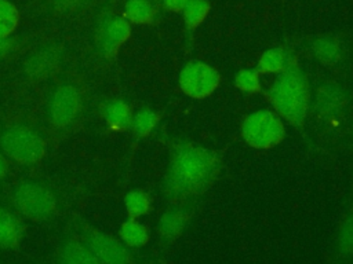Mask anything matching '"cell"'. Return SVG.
Listing matches in <instances>:
<instances>
[{
    "label": "cell",
    "instance_id": "5",
    "mask_svg": "<svg viewBox=\"0 0 353 264\" xmlns=\"http://www.w3.org/2000/svg\"><path fill=\"white\" fill-rule=\"evenodd\" d=\"M10 201L15 212L33 221H47L58 210V198L55 192L43 182L26 179L18 182Z\"/></svg>",
    "mask_w": 353,
    "mask_h": 264
},
{
    "label": "cell",
    "instance_id": "12",
    "mask_svg": "<svg viewBox=\"0 0 353 264\" xmlns=\"http://www.w3.org/2000/svg\"><path fill=\"white\" fill-rule=\"evenodd\" d=\"M347 103V92L336 82H324L314 94V110L325 120L342 113Z\"/></svg>",
    "mask_w": 353,
    "mask_h": 264
},
{
    "label": "cell",
    "instance_id": "16",
    "mask_svg": "<svg viewBox=\"0 0 353 264\" xmlns=\"http://www.w3.org/2000/svg\"><path fill=\"white\" fill-rule=\"evenodd\" d=\"M295 58L287 52L284 48L276 47L265 51L256 63V70L259 74H280L283 73Z\"/></svg>",
    "mask_w": 353,
    "mask_h": 264
},
{
    "label": "cell",
    "instance_id": "4",
    "mask_svg": "<svg viewBox=\"0 0 353 264\" xmlns=\"http://www.w3.org/2000/svg\"><path fill=\"white\" fill-rule=\"evenodd\" d=\"M0 150L8 161L32 166L44 158L47 143L43 133L32 124L12 121L0 131Z\"/></svg>",
    "mask_w": 353,
    "mask_h": 264
},
{
    "label": "cell",
    "instance_id": "19",
    "mask_svg": "<svg viewBox=\"0 0 353 264\" xmlns=\"http://www.w3.org/2000/svg\"><path fill=\"white\" fill-rule=\"evenodd\" d=\"M314 56L324 65H336L343 56V48L341 43L330 36L320 37L312 44Z\"/></svg>",
    "mask_w": 353,
    "mask_h": 264
},
{
    "label": "cell",
    "instance_id": "1",
    "mask_svg": "<svg viewBox=\"0 0 353 264\" xmlns=\"http://www.w3.org/2000/svg\"><path fill=\"white\" fill-rule=\"evenodd\" d=\"M221 155L211 148L181 142L172 146L163 180V194L172 204H188L203 195L218 179Z\"/></svg>",
    "mask_w": 353,
    "mask_h": 264
},
{
    "label": "cell",
    "instance_id": "17",
    "mask_svg": "<svg viewBox=\"0 0 353 264\" xmlns=\"http://www.w3.org/2000/svg\"><path fill=\"white\" fill-rule=\"evenodd\" d=\"M131 106L123 99H112L103 107V118L109 129L124 131L131 126Z\"/></svg>",
    "mask_w": 353,
    "mask_h": 264
},
{
    "label": "cell",
    "instance_id": "22",
    "mask_svg": "<svg viewBox=\"0 0 353 264\" xmlns=\"http://www.w3.org/2000/svg\"><path fill=\"white\" fill-rule=\"evenodd\" d=\"M159 121H160V116L157 111L152 109H141L132 116L130 128L132 129L137 138H146L157 126Z\"/></svg>",
    "mask_w": 353,
    "mask_h": 264
},
{
    "label": "cell",
    "instance_id": "3",
    "mask_svg": "<svg viewBox=\"0 0 353 264\" xmlns=\"http://www.w3.org/2000/svg\"><path fill=\"white\" fill-rule=\"evenodd\" d=\"M273 110L288 124L299 126L306 121L310 110L312 92L305 72L294 60L266 92Z\"/></svg>",
    "mask_w": 353,
    "mask_h": 264
},
{
    "label": "cell",
    "instance_id": "6",
    "mask_svg": "<svg viewBox=\"0 0 353 264\" xmlns=\"http://www.w3.org/2000/svg\"><path fill=\"white\" fill-rule=\"evenodd\" d=\"M244 142L254 148L268 150L279 146L285 138L283 118L272 110H256L250 113L241 124Z\"/></svg>",
    "mask_w": 353,
    "mask_h": 264
},
{
    "label": "cell",
    "instance_id": "27",
    "mask_svg": "<svg viewBox=\"0 0 353 264\" xmlns=\"http://www.w3.org/2000/svg\"><path fill=\"white\" fill-rule=\"evenodd\" d=\"M19 47V41L15 37H0V60L12 55Z\"/></svg>",
    "mask_w": 353,
    "mask_h": 264
},
{
    "label": "cell",
    "instance_id": "28",
    "mask_svg": "<svg viewBox=\"0 0 353 264\" xmlns=\"http://www.w3.org/2000/svg\"><path fill=\"white\" fill-rule=\"evenodd\" d=\"M161 1L167 10L174 11V12H182L183 7L186 6V3L189 0H161Z\"/></svg>",
    "mask_w": 353,
    "mask_h": 264
},
{
    "label": "cell",
    "instance_id": "29",
    "mask_svg": "<svg viewBox=\"0 0 353 264\" xmlns=\"http://www.w3.org/2000/svg\"><path fill=\"white\" fill-rule=\"evenodd\" d=\"M8 170H10V161L7 160V157L0 150V182L7 177Z\"/></svg>",
    "mask_w": 353,
    "mask_h": 264
},
{
    "label": "cell",
    "instance_id": "10",
    "mask_svg": "<svg viewBox=\"0 0 353 264\" xmlns=\"http://www.w3.org/2000/svg\"><path fill=\"white\" fill-rule=\"evenodd\" d=\"M130 36L131 26L124 16H109L103 19L98 28L97 47L103 58L112 59Z\"/></svg>",
    "mask_w": 353,
    "mask_h": 264
},
{
    "label": "cell",
    "instance_id": "8",
    "mask_svg": "<svg viewBox=\"0 0 353 264\" xmlns=\"http://www.w3.org/2000/svg\"><path fill=\"white\" fill-rule=\"evenodd\" d=\"M81 239L102 264H134L135 258L130 248L120 239L94 228L88 224L81 227Z\"/></svg>",
    "mask_w": 353,
    "mask_h": 264
},
{
    "label": "cell",
    "instance_id": "7",
    "mask_svg": "<svg viewBox=\"0 0 353 264\" xmlns=\"http://www.w3.org/2000/svg\"><path fill=\"white\" fill-rule=\"evenodd\" d=\"M66 63V51L58 43L40 47L22 65V73L29 82L40 84L57 77Z\"/></svg>",
    "mask_w": 353,
    "mask_h": 264
},
{
    "label": "cell",
    "instance_id": "20",
    "mask_svg": "<svg viewBox=\"0 0 353 264\" xmlns=\"http://www.w3.org/2000/svg\"><path fill=\"white\" fill-rule=\"evenodd\" d=\"M156 16V8L150 0H127L124 7V18L128 22L145 25L152 23Z\"/></svg>",
    "mask_w": 353,
    "mask_h": 264
},
{
    "label": "cell",
    "instance_id": "9",
    "mask_svg": "<svg viewBox=\"0 0 353 264\" xmlns=\"http://www.w3.org/2000/svg\"><path fill=\"white\" fill-rule=\"evenodd\" d=\"M221 74L211 65L200 60L186 63L178 77L181 91L192 99H205L219 87Z\"/></svg>",
    "mask_w": 353,
    "mask_h": 264
},
{
    "label": "cell",
    "instance_id": "11",
    "mask_svg": "<svg viewBox=\"0 0 353 264\" xmlns=\"http://www.w3.org/2000/svg\"><path fill=\"white\" fill-rule=\"evenodd\" d=\"M194 213L186 204H176L167 208L156 224L157 236L163 243L171 245L178 241L192 224Z\"/></svg>",
    "mask_w": 353,
    "mask_h": 264
},
{
    "label": "cell",
    "instance_id": "21",
    "mask_svg": "<svg viewBox=\"0 0 353 264\" xmlns=\"http://www.w3.org/2000/svg\"><path fill=\"white\" fill-rule=\"evenodd\" d=\"M124 208L128 217L139 219L152 209V198L142 190H131L124 197Z\"/></svg>",
    "mask_w": 353,
    "mask_h": 264
},
{
    "label": "cell",
    "instance_id": "30",
    "mask_svg": "<svg viewBox=\"0 0 353 264\" xmlns=\"http://www.w3.org/2000/svg\"><path fill=\"white\" fill-rule=\"evenodd\" d=\"M352 135H353V128H352Z\"/></svg>",
    "mask_w": 353,
    "mask_h": 264
},
{
    "label": "cell",
    "instance_id": "2",
    "mask_svg": "<svg viewBox=\"0 0 353 264\" xmlns=\"http://www.w3.org/2000/svg\"><path fill=\"white\" fill-rule=\"evenodd\" d=\"M87 88L77 76L59 80L50 91L46 103L47 131L52 139L72 133L81 122L87 109Z\"/></svg>",
    "mask_w": 353,
    "mask_h": 264
},
{
    "label": "cell",
    "instance_id": "13",
    "mask_svg": "<svg viewBox=\"0 0 353 264\" xmlns=\"http://www.w3.org/2000/svg\"><path fill=\"white\" fill-rule=\"evenodd\" d=\"M25 223L12 210L0 206V249H15L25 236Z\"/></svg>",
    "mask_w": 353,
    "mask_h": 264
},
{
    "label": "cell",
    "instance_id": "18",
    "mask_svg": "<svg viewBox=\"0 0 353 264\" xmlns=\"http://www.w3.org/2000/svg\"><path fill=\"white\" fill-rule=\"evenodd\" d=\"M120 241L128 248H142L149 242L150 234L145 224L138 219L128 217L119 227Z\"/></svg>",
    "mask_w": 353,
    "mask_h": 264
},
{
    "label": "cell",
    "instance_id": "24",
    "mask_svg": "<svg viewBox=\"0 0 353 264\" xmlns=\"http://www.w3.org/2000/svg\"><path fill=\"white\" fill-rule=\"evenodd\" d=\"M19 23L18 8L7 1L0 0V37H10Z\"/></svg>",
    "mask_w": 353,
    "mask_h": 264
},
{
    "label": "cell",
    "instance_id": "25",
    "mask_svg": "<svg viewBox=\"0 0 353 264\" xmlns=\"http://www.w3.org/2000/svg\"><path fill=\"white\" fill-rule=\"evenodd\" d=\"M261 74L256 69H241L234 76V87L244 94H258L262 89Z\"/></svg>",
    "mask_w": 353,
    "mask_h": 264
},
{
    "label": "cell",
    "instance_id": "26",
    "mask_svg": "<svg viewBox=\"0 0 353 264\" xmlns=\"http://www.w3.org/2000/svg\"><path fill=\"white\" fill-rule=\"evenodd\" d=\"M92 0H52V11L55 14H72L84 8Z\"/></svg>",
    "mask_w": 353,
    "mask_h": 264
},
{
    "label": "cell",
    "instance_id": "14",
    "mask_svg": "<svg viewBox=\"0 0 353 264\" xmlns=\"http://www.w3.org/2000/svg\"><path fill=\"white\" fill-rule=\"evenodd\" d=\"M58 264H102L95 254L88 249V246L76 239H65L57 252Z\"/></svg>",
    "mask_w": 353,
    "mask_h": 264
},
{
    "label": "cell",
    "instance_id": "15",
    "mask_svg": "<svg viewBox=\"0 0 353 264\" xmlns=\"http://www.w3.org/2000/svg\"><path fill=\"white\" fill-rule=\"evenodd\" d=\"M335 264H346L353 260V209L342 219L334 241Z\"/></svg>",
    "mask_w": 353,
    "mask_h": 264
},
{
    "label": "cell",
    "instance_id": "23",
    "mask_svg": "<svg viewBox=\"0 0 353 264\" xmlns=\"http://www.w3.org/2000/svg\"><path fill=\"white\" fill-rule=\"evenodd\" d=\"M210 3L207 0H189L182 10L183 22L189 30L196 29L208 15Z\"/></svg>",
    "mask_w": 353,
    "mask_h": 264
}]
</instances>
